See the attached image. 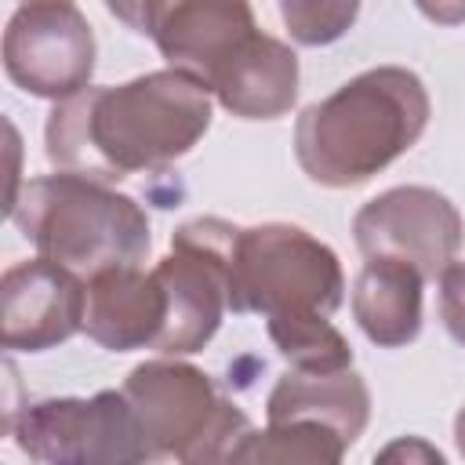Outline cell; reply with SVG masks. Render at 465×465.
Returning <instances> with one entry per match:
<instances>
[{"label":"cell","mask_w":465,"mask_h":465,"mask_svg":"<svg viewBox=\"0 0 465 465\" xmlns=\"http://www.w3.org/2000/svg\"><path fill=\"white\" fill-rule=\"evenodd\" d=\"M421 283L425 276L400 258H367L352 283V316L360 331L381 349L414 341L421 331Z\"/></svg>","instance_id":"cell-14"},{"label":"cell","mask_w":465,"mask_h":465,"mask_svg":"<svg viewBox=\"0 0 465 465\" xmlns=\"http://www.w3.org/2000/svg\"><path fill=\"white\" fill-rule=\"evenodd\" d=\"M211 91L174 65L116 87H94L54 102L44 142L58 171L120 182L182 160L211 127Z\"/></svg>","instance_id":"cell-1"},{"label":"cell","mask_w":465,"mask_h":465,"mask_svg":"<svg viewBox=\"0 0 465 465\" xmlns=\"http://www.w3.org/2000/svg\"><path fill=\"white\" fill-rule=\"evenodd\" d=\"M440 320L447 334L465 345V262H450L440 272Z\"/></svg>","instance_id":"cell-18"},{"label":"cell","mask_w":465,"mask_h":465,"mask_svg":"<svg viewBox=\"0 0 465 465\" xmlns=\"http://www.w3.org/2000/svg\"><path fill=\"white\" fill-rule=\"evenodd\" d=\"M265 323L276 352L294 371H345L352 363V349L331 316H276Z\"/></svg>","instance_id":"cell-16"},{"label":"cell","mask_w":465,"mask_h":465,"mask_svg":"<svg viewBox=\"0 0 465 465\" xmlns=\"http://www.w3.org/2000/svg\"><path fill=\"white\" fill-rule=\"evenodd\" d=\"M4 429L22 454L47 465H134L153 458L124 389L91 400H36L18 414H7Z\"/></svg>","instance_id":"cell-6"},{"label":"cell","mask_w":465,"mask_h":465,"mask_svg":"<svg viewBox=\"0 0 465 465\" xmlns=\"http://www.w3.org/2000/svg\"><path fill=\"white\" fill-rule=\"evenodd\" d=\"M378 461H443V454L429 447L425 440L411 436V440H396L385 450H378Z\"/></svg>","instance_id":"cell-19"},{"label":"cell","mask_w":465,"mask_h":465,"mask_svg":"<svg viewBox=\"0 0 465 465\" xmlns=\"http://www.w3.org/2000/svg\"><path fill=\"white\" fill-rule=\"evenodd\" d=\"M429 91L403 65H378L302 109L294 156L309 182L349 189L400 160L429 127Z\"/></svg>","instance_id":"cell-2"},{"label":"cell","mask_w":465,"mask_h":465,"mask_svg":"<svg viewBox=\"0 0 465 465\" xmlns=\"http://www.w3.org/2000/svg\"><path fill=\"white\" fill-rule=\"evenodd\" d=\"M22 4H25V0H22Z\"/></svg>","instance_id":"cell-24"},{"label":"cell","mask_w":465,"mask_h":465,"mask_svg":"<svg viewBox=\"0 0 465 465\" xmlns=\"http://www.w3.org/2000/svg\"><path fill=\"white\" fill-rule=\"evenodd\" d=\"M454 443H458V454L465 458V407H461L458 418H454Z\"/></svg>","instance_id":"cell-23"},{"label":"cell","mask_w":465,"mask_h":465,"mask_svg":"<svg viewBox=\"0 0 465 465\" xmlns=\"http://www.w3.org/2000/svg\"><path fill=\"white\" fill-rule=\"evenodd\" d=\"M349 443L320 421H269L262 432H247L232 450V461H305V465H334Z\"/></svg>","instance_id":"cell-15"},{"label":"cell","mask_w":465,"mask_h":465,"mask_svg":"<svg viewBox=\"0 0 465 465\" xmlns=\"http://www.w3.org/2000/svg\"><path fill=\"white\" fill-rule=\"evenodd\" d=\"M87 283L80 272L33 258L0 280V341L11 352H47L84 331Z\"/></svg>","instance_id":"cell-10"},{"label":"cell","mask_w":465,"mask_h":465,"mask_svg":"<svg viewBox=\"0 0 465 465\" xmlns=\"http://www.w3.org/2000/svg\"><path fill=\"white\" fill-rule=\"evenodd\" d=\"M207 91L240 120H276L291 113L298 98V54L258 29L229 62H222L207 80Z\"/></svg>","instance_id":"cell-12"},{"label":"cell","mask_w":465,"mask_h":465,"mask_svg":"<svg viewBox=\"0 0 465 465\" xmlns=\"http://www.w3.org/2000/svg\"><path fill=\"white\" fill-rule=\"evenodd\" d=\"M7 214L40 258L84 280L109 265H142L153 243L149 218L131 196L73 171L25 182Z\"/></svg>","instance_id":"cell-3"},{"label":"cell","mask_w":465,"mask_h":465,"mask_svg":"<svg viewBox=\"0 0 465 465\" xmlns=\"http://www.w3.org/2000/svg\"><path fill=\"white\" fill-rule=\"evenodd\" d=\"M414 7L436 25H461L465 22V0H414Z\"/></svg>","instance_id":"cell-20"},{"label":"cell","mask_w":465,"mask_h":465,"mask_svg":"<svg viewBox=\"0 0 465 465\" xmlns=\"http://www.w3.org/2000/svg\"><path fill=\"white\" fill-rule=\"evenodd\" d=\"M352 240L363 258H400L425 280H440L461 251L465 222L443 193L429 185H396L356 211Z\"/></svg>","instance_id":"cell-8"},{"label":"cell","mask_w":465,"mask_h":465,"mask_svg":"<svg viewBox=\"0 0 465 465\" xmlns=\"http://www.w3.org/2000/svg\"><path fill=\"white\" fill-rule=\"evenodd\" d=\"M124 396L153 458L232 461V450L251 432L247 414L200 367L171 356L138 363L124 381Z\"/></svg>","instance_id":"cell-5"},{"label":"cell","mask_w":465,"mask_h":465,"mask_svg":"<svg viewBox=\"0 0 465 465\" xmlns=\"http://www.w3.org/2000/svg\"><path fill=\"white\" fill-rule=\"evenodd\" d=\"M138 4L142 0H105V7L124 22V25H134V15H138Z\"/></svg>","instance_id":"cell-22"},{"label":"cell","mask_w":465,"mask_h":465,"mask_svg":"<svg viewBox=\"0 0 465 465\" xmlns=\"http://www.w3.org/2000/svg\"><path fill=\"white\" fill-rule=\"evenodd\" d=\"M269 421L309 418L331 425L349 447L360 440L371 418V392L356 371H287L265 403Z\"/></svg>","instance_id":"cell-13"},{"label":"cell","mask_w":465,"mask_h":465,"mask_svg":"<svg viewBox=\"0 0 465 465\" xmlns=\"http://www.w3.org/2000/svg\"><path fill=\"white\" fill-rule=\"evenodd\" d=\"M229 309L276 316H331L345 298L338 254L291 222L236 225L229 243Z\"/></svg>","instance_id":"cell-4"},{"label":"cell","mask_w":465,"mask_h":465,"mask_svg":"<svg viewBox=\"0 0 465 465\" xmlns=\"http://www.w3.org/2000/svg\"><path fill=\"white\" fill-rule=\"evenodd\" d=\"M131 29L145 33L167 65L203 84L258 33L251 0H142Z\"/></svg>","instance_id":"cell-9"},{"label":"cell","mask_w":465,"mask_h":465,"mask_svg":"<svg viewBox=\"0 0 465 465\" xmlns=\"http://www.w3.org/2000/svg\"><path fill=\"white\" fill-rule=\"evenodd\" d=\"M280 15L291 40L302 47H327L352 29L360 0H280Z\"/></svg>","instance_id":"cell-17"},{"label":"cell","mask_w":465,"mask_h":465,"mask_svg":"<svg viewBox=\"0 0 465 465\" xmlns=\"http://www.w3.org/2000/svg\"><path fill=\"white\" fill-rule=\"evenodd\" d=\"M7 145H11V189H7V207L18 196V131L7 124Z\"/></svg>","instance_id":"cell-21"},{"label":"cell","mask_w":465,"mask_h":465,"mask_svg":"<svg viewBox=\"0 0 465 465\" xmlns=\"http://www.w3.org/2000/svg\"><path fill=\"white\" fill-rule=\"evenodd\" d=\"M167 320V291L156 269L109 265L87 276L84 331L109 352L153 349Z\"/></svg>","instance_id":"cell-11"},{"label":"cell","mask_w":465,"mask_h":465,"mask_svg":"<svg viewBox=\"0 0 465 465\" xmlns=\"http://www.w3.org/2000/svg\"><path fill=\"white\" fill-rule=\"evenodd\" d=\"M98 44L73 0H25L4 29V69L15 87L62 102L91 84Z\"/></svg>","instance_id":"cell-7"}]
</instances>
